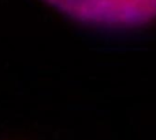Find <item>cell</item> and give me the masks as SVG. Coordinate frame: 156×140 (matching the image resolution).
<instances>
[{"instance_id": "6da1fadb", "label": "cell", "mask_w": 156, "mask_h": 140, "mask_svg": "<svg viewBox=\"0 0 156 140\" xmlns=\"http://www.w3.org/2000/svg\"><path fill=\"white\" fill-rule=\"evenodd\" d=\"M74 22L108 30L145 26L156 19V0H43Z\"/></svg>"}]
</instances>
